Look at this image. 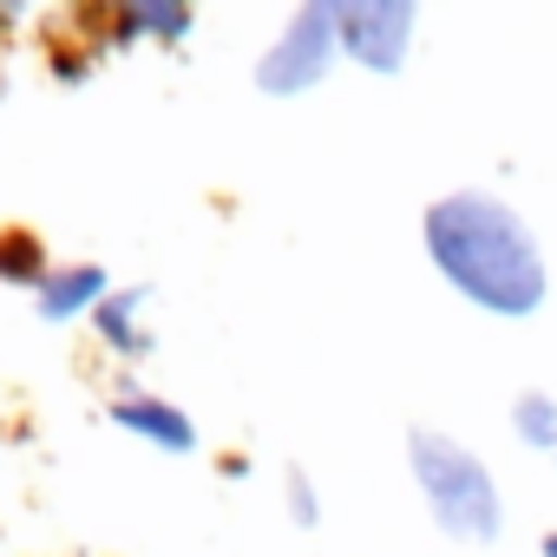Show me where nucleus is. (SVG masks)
<instances>
[{
  "label": "nucleus",
  "instance_id": "f257e3e1",
  "mask_svg": "<svg viewBox=\"0 0 557 557\" xmlns=\"http://www.w3.org/2000/svg\"><path fill=\"white\" fill-rule=\"evenodd\" d=\"M433 275L492 322H531L550 296V262L537 230L492 190H446L420 216Z\"/></svg>",
  "mask_w": 557,
  "mask_h": 557
},
{
  "label": "nucleus",
  "instance_id": "f03ea898",
  "mask_svg": "<svg viewBox=\"0 0 557 557\" xmlns=\"http://www.w3.org/2000/svg\"><path fill=\"white\" fill-rule=\"evenodd\" d=\"M407 472H413L433 524L453 544H498L505 537L498 479H492V466L466 440H453L440 426H407Z\"/></svg>",
  "mask_w": 557,
  "mask_h": 557
},
{
  "label": "nucleus",
  "instance_id": "7ed1b4c3",
  "mask_svg": "<svg viewBox=\"0 0 557 557\" xmlns=\"http://www.w3.org/2000/svg\"><path fill=\"white\" fill-rule=\"evenodd\" d=\"M342 60V34H335V0H309L283 21V34L269 40V53L256 60V86L269 99H296L315 92Z\"/></svg>",
  "mask_w": 557,
  "mask_h": 557
},
{
  "label": "nucleus",
  "instance_id": "20e7f679",
  "mask_svg": "<svg viewBox=\"0 0 557 557\" xmlns=\"http://www.w3.org/2000/svg\"><path fill=\"white\" fill-rule=\"evenodd\" d=\"M335 34H342V60H355L361 73L394 79L413 53L420 8L413 0H335Z\"/></svg>",
  "mask_w": 557,
  "mask_h": 557
},
{
  "label": "nucleus",
  "instance_id": "39448f33",
  "mask_svg": "<svg viewBox=\"0 0 557 557\" xmlns=\"http://www.w3.org/2000/svg\"><path fill=\"white\" fill-rule=\"evenodd\" d=\"M112 420H119L125 433H138V440L164 446V453H197V426H190V413H177L171 400H151V394H125V400L112 407Z\"/></svg>",
  "mask_w": 557,
  "mask_h": 557
},
{
  "label": "nucleus",
  "instance_id": "423d86ee",
  "mask_svg": "<svg viewBox=\"0 0 557 557\" xmlns=\"http://www.w3.org/2000/svg\"><path fill=\"white\" fill-rule=\"evenodd\" d=\"M106 302V269L99 262H73V269H53L47 283H40V315L47 322H73V315H99Z\"/></svg>",
  "mask_w": 557,
  "mask_h": 557
},
{
  "label": "nucleus",
  "instance_id": "0eeeda50",
  "mask_svg": "<svg viewBox=\"0 0 557 557\" xmlns=\"http://www.w3.org/2000/svg\"><path fill=\"white\" fill-rule=\"evenodd\" d=\"M511 440L531 446V453H557V400L544 387H524L511 400Z\"/></svg>",
  "mask_w": 557,
  "mask_h": 557
},
{
  "label": "nucleus",
  "instance_id": "6e6552de",
  "mask_svg": "<svg viewBox=\"0 0 557 557\" xmlns=\"http://www.w3.org/2000/svg\"><path fill=\"white\" fill-rule=\"evenodd\" d=\"M190 27H197V14H190V8H164V0H138V8L119 14V40H138V34H151V40H184Z\"/></svg>",
  "mask_w": 557,
  "mask_h": 557
},
{
  "label": "nucleus",
  "instance_id": "1a4fd4ad",
  "mask_svg": "<svg viewBox=\"0 0 557 557\" xmlns=\"http://www.w3.org/2000/svg\"><path fill=\"white\" fill-rule=\"evenodd\" d=\"M138 302H145L138 289H132V296H106V302H99V315H92V329H99L119 355H145V348H151V335L138 329Z\"/></svg>",
  "mask_w": 557,
  "mask_h": 557
},
{
  "label": "nucleus",
  "instance_id": "9d476101",
  "mask_svg": "<svg viewBox=\"0 0 557 557\" xmlns=\"http://www.w3.org/2000/svg\"><path fill=\"white\" fill-rule=\"evenodd\" d=\"M0 275H8V283H34V289H40V283H47V275H53V269H47V256H40V243L14 230V236H0Z\"/></svg>",
  "mask_w": 557,
  "mask_h": 557
},
{
  "label": "nucleus",
  "instance_id": "9b49d317",
  "mask_svg": "<svg viewBox=\"0 0 557 557\" xmlns=\"http://www.w3.org/2000/svg\"><path fill=\"white\" fill-rule=\"evenodd\" d=\"M283 505H289V518H296L302 531L322 524V492H315V479H309L302 466H289V479H283Z\"/></svg>",
  "mask_w": 557,
  "mask_h": 557
},
{
  "label": "nucleus",
  "instance_id": "f8f14e48",
  "mask_svg": "<svg viewBox=\"0 0 557 557\" xmlns=\"http://www.w3.org/2000/svg\"><path fill=\"white\" fill-rule=\"evenodd\" d=\"M537 557H557V531H544V544H537Z\"/></svg>",
  "mask_w": 557,
  "mask_h": 557
},
{
  "label": "nucleus",
  "instance_id": "ddd939ff",
  "mask_svg": "<svg viewBox=\"0 0 557 557\" xmlns=\"http://www.w3.org/2000/svg\"><path fill=\"white\" fill-rule=\"evenodd\" d=\"M550 466H557V453H550Z\"/></svg>",
  "mask_w": 557,
  "mask_h": 557
}]
</instances>
